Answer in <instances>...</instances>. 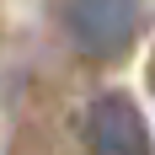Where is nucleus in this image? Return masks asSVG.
Returning <instances> with one entry per match:
<instances>
[{"label":"nucleus","instance_id":"f257e3e1","mask_svg":"<svg viewBox=\"0 0 155 155\" xmlns=\"http://www.w3.org/2000/svg\"><path fill=\"white\" fill-rule=\"evenodd\" d=\"M144 21V0H64V32L86 59H123Z\"/></svg>","mask_w":155,"mask_h":155},{"label":"nucleus","instance_id":"f03ea898","mask_svg":"<svg viewBox=\"0 0 155 155\" xmlns=\"http://www.w3.org/2000/svg\"><path fill=\"white\" fill-rule=\"evenodd\" d=\"M86 155H150L139 107L123 91H102L86 112Z\"/></svg>","mask_w":155,"mask_h":155}]
</instances>
